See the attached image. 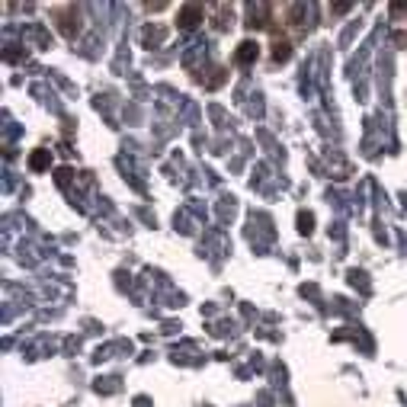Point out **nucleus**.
<instances>
[{
	"mask_svg": "<svg viewBox=\"0 0 407 407\" xmlns=\"http://www.w3.org/2000/svg\"><path fill=\"white\" fill-rule=\"evenodd\" d=\"M135 407H148V398H135Z\"/></svg>",
	"mask_w": 407,
	"mask_h": 407,
	"instance_id": "obj_9",
	"label": "nucleus"
},
{
	"mask_svg": "<svg viewBox=\"0 0 407 407\" xmlns=\"http://www.w3.org/2000/svg\"><path fill=\"white\" fill-rule=\"evenodd\" d=\"M298 231H302V234L315 231V215H311V212H298Z\"/></svg>",
	"mask_w": 407,
	"mask_h": 407,
	"instance_id": "obj_6",
	"label": "nucleus"
},
{
	"mask_svg": "<svg viewBox=\"0 0 407 407\" xmlns=\"http://www.w3.org/2000/svg\"><path fill=\"white\" fill-rule=\"evenodd\" d=\"M48 164H52V154H48V148H36L32 154H29V170H32V174H42V170H48Z\"/></svg>",
	"mask_w": 407,
	"mask_h": 407,
	"instance_id": "obj_4",
	"label": "nucleus"
},
{
	"mask_svg": "<svg viewBox=\"0 0 407 407\" xmlns=\"http://www.w3.org/2000/svg\"><path fill=\"white\" fill-rule=\"evenodd\" d=\"M238 65H253V61H257L260 58V45L257 42H253V39H244L241 45H238Z\"/></svg>",
	"mask_w": 407,
	"mask_h": 407,
	"instance_id": "obj_3",
	"label": "nucleus"
},
{
	"mask_svg": "<svg viewBox=\"0 0 407 407\" xmlns=\"http://www.w3.org/2000/svg\"><path fill=\"white\" fill-rule=\"evenodd\" d=\"M333 13H346V10H350V3H333Z\"/></svg>",
	"mask_w": 407,
	"mask_h": 407,
	"instance_id": "obj_8",
	"label": "nucleus"
},
{
	"mask_svg": "<svg viewBox=\"0 0 407 407\" xmlns=\"http://www.w3.org/2000/svg\"><path fill=\"white\" fill-rule=\"evenodd\" d=\"M289 58H292V45H289V39H276V42H273V61L282 65V61H289Z\"/></svg>",
	"mask_w": 407,
	"mask_h": 407,
	"instance_id": "obj_5",
	"label": "nucleus"
},
{
	"mask_svg": "<svg viewBox=\"0 0 407 407\" xmlns=\"http://www.w3.org/2000/svg\"><path fill=\"white\" fill-rule=\"evenodd\" d=\"M225 81H228V71H222V67H215V74L209 77V87H222Z\"/></svg>",
	"mask_w": 407,
	"mask_h": 407,
	"instance_id": "obj_7",
	"label": "nucleus"
},
{
	"mask_svg": "<svg viewBox=\"0 0 407 407\" xmlns=\"http://www.w3.org/2000/svg\"><path fill=\"white\" fill-rule=\"evenodd\" d=\"M205 19V10L199 3H183L176 13V29H196Z\"/></svg>",
	"mask_w": 407,
	"mask_h": 407,
	"instance_id": "obj_2",
	"label": "nucleus"
},
{
	"mask_svg": "<svg viewBox=\"0 0 407 407\" xmlns=\"http://www.w3.org/2000/svg\"><path fill=\"white\" fill-rule=\"evenodd\" d=\"M55 23H58V32L65 39H74L81 32V13L74 7H58L55 10Z\"/></svg>",
	"mask_w": 407,
	"mask_h": 407,
	"instance_id": "obj_1",
	"label": "nucleus"
}]
</instances>
